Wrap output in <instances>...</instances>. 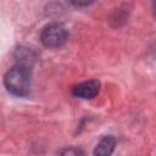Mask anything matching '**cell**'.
Returning a JSON list of instances; mask_svg holds the SVG:
<instances>
[{"label":"cell","instance_id":"6da1fadb","mask_svg":"<svg viewBox=\"0 0 156 156\" xmlns=\"http://www.w3.org/2000/svg\"><path fill=\"white\" fill-rule=\"evenodd\" d=\"M4 85L6 90L15 96H28L32 88L30 66L22 62H18L12 66L4 76Z\"/></svg>","mask_w":156,"mask_h":156},{"label":"cell","instance_id":"7a4b0ae2","mask_svg":"<svg viewBox=\"0 0 156 156\" xmlns=\"http://www.w3.org/2000/svg\"><path fill=\"white\" fill-rule=\"evenodd\" d=\"M68 39V32L61 23L54 22L46 24L40 32V40L46 48L57 49L66 44Z\"/></svg>","mask_w":156,"mask_h":156},{"label":"cell","instance_id":"3957f363","mask_svg":"<svg viewBox=\"0 0 156 156\" xmlns=\"http://www.w3.org/2000/svg\"><path fill=\"white\" fill-rule=\"evenodd\" d=\"M100 88H101V84L98 79H89L73 85L71 89V93L76 98L89 100V99H94L100 93Z\"/></svg>","mask_w":156,"mask_h":156},{"label":"cell","instance_id":"277c9868","mask_svg":"<svg viewBox=\"0 0 156 156\" xmlns=\"http://www.w3.org/2000/svg\"><path fill=\"white\" fill-rule=\"evenodd\" d=\"M117 139L113 135H104L94 147V156H111L115 151Z\"/></svg>","mask_w":156,"mask_h":156},{"label":"cell","instance_id":"5b68a950","mask_svg":"<svg viewBox=\"0 0 156 156\" xmlns=\"http://www.w3.org/2000/svg\"><path fill=\"white\" fill-rule=\"evenodd\" d=\"M58 156H87L85 152L80 149V147H76V146H68L65 147L60 151Z\"/></svg>","mask_w":156,"mask_h":156},{"label":"cell","instance_id":"8992f818","mask_svg":"<svg viewBox=\"0 0 156 156\" xmlns=\"http://www.w3.org/2000/svg\"><path fill=\"white\" fill-rule=\"evenodd\" d=\"M152 12H154V16L156 18V2H152Z\"/></svg>","mask_w":156,"mask_h":156}]
</instances>
